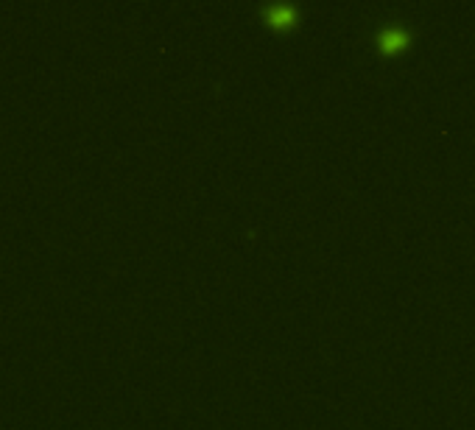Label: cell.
Returning a JSON list of instances; mask_svg holds the SVG:
<instances>
[{"instance_id":"cell-1","label":"cell","mask_w":475,"mask_h":430,"mask_svg":"<svg viewBox=\"0 0 475 430\" xmlns=\"http://www.w3.org/2000/svg\"><path fill=\"white\" fill-rule=\"evenodd\" d=\"M381 39H383L386 45H397V42H403V39H405V31H383V34H381Z\"/></svg>"},{"instance_id":"cell-2","label":"cell","mask_w":475,"mask_h":430,"mask_svg":"<svg viewBox=\"0 0 475 430\" xmlns=\"http://www.w3.org/2000/svg\"><path fill=\"white\" fill-rule=\"evenodd\" d=\"M272 14H274V17H291L294 12H291V9H272Z\"/></svg>"}]
</instances>
